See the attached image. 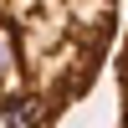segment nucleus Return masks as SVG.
I'll list each match as a JSON object with an SVG mask.
<instances>
[{
	"mask_svg": "<svg viewBox=\"0 0 128 128\" xmlns=\"http://www.w3.org/2000/svg\"><path fill=\"white\" fill-rule=\"evenodd\" d=\"M123 0H0V123L62 128L118 51Z\"/></svg>",
	"mask_w": 128,
	"mask_h": 128,
	"instance_id": "f257e3e1",
	"label": "nucleus"
},
{
	"mask_svg": "<svg viewBox=\"0 0 128 128\" xmlns=\"http://www.w3.org/2000/svg\"><path fill=\"white\" fill-rule=\"evenodd\" d=\"M113 87H118V128H128V26L113 51Z\"/></svg>",
	"mask_w": 128,
	"mask_h": 128,
	"instance_id": "f03ea898",
	"label": "nucleus"
}]
</instances>
